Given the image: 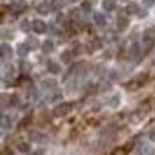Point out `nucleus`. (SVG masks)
<instances>
[{
    "label": "nucleus",
    "instance_id": "1",
    "mask_svg": "<svg viewBox=\"0 0 155 155\" xmlns=\"http://www.w3.org/2000/svg\"><path fill=\"white\" fill-rule=\"evenodd\" d=\"M73 104H71V102H63V104H61V105H58L53 109V116H56V118H61V116H65L68 115V114H71V111L73 109Z\"/></svg>",
    "mask_w": 155,
    "mask_h": 155
},
{
    "label": "nucleus",
    "instance_id": "2",
    "mask_svg": "<svg viewBox=\"0 0 155 155\" xmlns=\"http://www.w3.org/2000/svg\"><path fill=\"white\" fill-rule=\"evenodd\" d=\"M148 109H150V106L147 105L145 108H142V109H138V111H135L132 115H131V122H134V124H138V122H141V121H142V119L145 118V115H147Z\"/></svg>",
    "mask_w": 155,
    "mask_h": 155
},
{
    "label": "nucleus",
    "instance_id": "3",
    "mask_svg": "<svg viewBox=\"0 0 155 155\" xmlns=\"http://www.w3.org/2000/svg\"><path fill=\"white\" fill-rule=\"evenodd\" d=\"M0 49H2V59H3V61H6V59H10L12 56H13V50H12L10 45L2 43Z\"/></svg>",
    "mask_w": 155,
    "mask_h": 155
},
{
    "label": "nucleus",
    "instance_id": "4",
    "mask_svg": "<svg viewBox=\"0 0 155 155\" xmlns=\"http://www.w3.org/2000/svg\"><path fill=\"white\" fill-rule=\"evenodd\" d=\"M30 139L38 142V144H46L48 142V137L40 132H30Z\"/></svg>",
    "mask_w": 155,
    "mask_h": 155
},
{
    "label": "nucleus",
    "instance_id": "5",
    "mask_svg": "<svg viewBox=\"0 0 155 155\" xmlns=\"http://www.w3.org/2000/svg\"><path fill=\"white\" fill-rule=\"evenodd\" d=\"M94 20H95V25L99 26V28H105L106 26V17L104 13H95L94 15Z\"/></svg>",
    "mask_w": 155,
    "mask_h": 155
},
{
    "label": "nucleus",
    "instance_id": "6",
    "mask_svg": "<svg viewBox=\"0 0 155 155\" xmlns=\"http://www.w3.org/2000/svg\"><path fill=\"white\" fill-rule=\"evenodd\" d=\"M26 7V2L25 0H12L10 2V9L15 12H20Z\"/></svg>",
    "mask_w": 155,
    "mask_h": 155
},
{
    "label": "nucleus",
    "instance_id": "7",
    "mask_svg": "<svg viewBox=\"0 0 155 155\" xmlns=\"http://www.w3.org/2000/svg\"><path fill=\"white\" fill-rule=\"evenodd\" d=\"M32 28H33V30L36 33H45V30H46V23L42 22V20H39V19H36V20H33Z\"/></svg>",
    "mask_w": 155,
    "mask_h": 155
},
{
    "label": "nucleus",
    "instance_id": "8",
    "mask_svg": "<svg viewBox=\"0 0 155 155\" xmlns=\"http://www.w3.org/2000/svg\"><path fill=\"white\" fill-rule=\"evenodd\" d=\"M144 45H145V55H147V53H150V50L154 48V38H151L150 35H145Z\"/></svg>",
    "mask_w": 155,
    "mask_h": 155
},
{
    "label": "nucleus",
    "instance_id": "9",
    "mask_svg": "<svg viewBox=\"0 0 155 155\" xmlns=\"http://www.w3.org/2000/svg\"><path fill=\"white\" fill-rule=\"evenodd\" d=\"M29 49H30V46L26 43H19L17 45V55L25 58V56L29 53Z\"/></svg>",
    "mask_w": 155,
    "mask_h": 155
},
{
    "label": "nucleus",
    "instance_id": "10",
    "mask_svg": "<svg viewBox=\"0 0 155 155\" xmlns=\"http://www.w3.org/2000/svg\"><path fill=\"white\" fill-rule=\"evenodd\" d=\"M50 10H52V6L49 5V3H42V5L38 6V12L40 13V15H49Z\"/></svg>",
    "mask_w": 155,
    "mask_h": 155
},
{
    "label": "nucleus",
    "instance_id": "11",
    "mask_svg": "<svg viewBox=\"0 0 155 155\" xmlns=\"http://www.w3.org/2000/svg\"><path fill=\"white\" fill-rule=\"evenodd\" d=\"M102 7H104V10H108V12L114 10L116 7V0H104L102 2Z\"/></svg>",
    "mask_w": 155,
    "mask_h": 155
},
{
    "label": "nucleus",
    "instance_id": "12",
    "mask_svg": "<svg viewBox=\"0 0 155 155\" xmlns=\"http://www.w3.org/2000/svg\"><path fill=\"white\" fill-rule=\"evenodd\" d=\"M125 10H127L128 15H138L139 13V6L137 5V3H129Z\"/></svg>",
    "mask_w": 155,
    "mask_h": 155
},
{
    "label": "nucleus",
    "instance_id": "13",
    "mask_svg": "<svg viewBox=\"0 0 155 155\" xmlns=\"http://www.w3.org/2000/svg\"><path fill=\"white\" fill-rule=\"evenodd\" d=\"M48 71L50 73H53V75H58V73L61 72V66L56 63V62H49L48 63Z\"/></svg>",
    "mask_w": 155,
    "mask_h": 155
},
{
    "label": "nucleus",
    "instance_id": "14",
    "mask_svg": "<svg viewBox=\"0 0 155 155\" xmlns=\"http://www.w3.org/2000/svg\"><path fill=\"white\" fill-rule=\"evenodd\" d=\"M53 42H50V40H45L43 43H42V50H43L45 53H50V52H53Z\"/></svg>",
    "mask_w": 155,
    "mask_h": 155
},
{
    "label": "nucleus",
    "instance_id": "15",
    "mask_svg": "<svg viewBox=\"0 0 155 155\" xmlns=\"http://www.w3.org/2000/svg\"><path fill=\"white\" fill-rule=\"evenodd\" d=\"M0 124H2V128L3 129H10L12 128V121L9 116L2 115V119H0Z\"/></svg>",
    "mask_w": 155,
    "mask_h": 155
},
{
    "label": "nucleus",
    "instance_id": "16",
    "mask_svg": "<svg viewBox=\"0 0 155 155\" xmlns=\"http://www.w3.org/2000/svg\"><path fill=\"white\" fill-rule=\"evenodd\" d=\"M139 55V45L138 43H134L131 46V50H129V56L132 58V59H137Z\"/></svg>",
    "mask_w": 155,
    "mask_h": 155
},
{
    "label": "nucleus",
    "instance_id": "17",
    "mask_svg": "<svg viewBox=\"0 0 155 155\" xmlns=\"http://www.w3.org/2000/svg\"><path fill=\"white\" fill-rule=\"evenodd\" d=\"M61 59H62V62H63V63H71V62H72V59H73L72 52H71V50L63 52V53H62V56H61Z\"/></svg>",
    "mask_w": 155,
    "mask_h": 155
},
{
    "label": "nucleus",
    "instance_id": "18",
    "mask_svg": "<svg viewBox=\"0 0 155 155\" xmlns=\"http://www.w3.org/2000/svg\"><path fill=\"white\" fill-rule=\"evenodd\" d=\"M128 23H129V20H128L127 17H124V16H118V28L121 29V30H124V29H127Z\"/></svg>",
    "mask_w": 155,
    "mask_h": 155
},
{
    "label": "nucleus",
    "instance_id": "19",
    "mask_svg": "<svg viewBox=\"0 0 155 155\" xmlns=\"http://www.w3.org/2000/svg\"><path fill=\"white\" fill-rule=\"evenodd\" d=\"M17 150L23 152V154H28V152H30V145L28 142H19L17 144Z\"/></svg>",
    "mask_w": 155,
    "mask_h": 155
},
{
    "label": "nucleus",
    "instance_id": "20",
    "mask_svg": "<svg viewBox=\"0 0 155 155\" xmlns=\"http://www.w3.org/2000/svg\"><path fill=\"white\" fill-rule=\"evenodd\" d=\"M50 6H52V10H59L65 6V3H63V0H52Z\"/></svg>",
    "mask_w": 155,
    "mask_h": 155
},
{
    "label": "nucleus",
    "instance_id": "21",
    "mask_svg": "<svg viewBox=\"0 0 155 155\" xmlns=\"http://www.w3.org/2000/svg\"><path fill=\"white\" fill-rule=\"evenodd\" d=\"M20 29H22L23 32H29L30 30V22H29L28 19H23L22 22H20Z\"/></svg>",
    "mask_w": 155,
    "mask_h": 155
},
{
    "label": "nucleus",
    "instance_id": "22",
    "mask_svg": "<svg viewBox=\"0 0 155 155\" xmlns=\"http://www.w3.org/2000/svg\"><path fill=\"white\" fill-rule=\"evenodd\" d=\"M42 86H43V88L53 89V88L56 86V82L53 81V79H48V81H43V83H42Z\"/></svg>",
    "mask_w": 155,
    "mask_h": 155
},
{
    "label": "nucleus",
    "instance_id": "23",
    "mask_svg": "<svg viewBox=\"0 0 155 155\" xmlns=\"http://www.w3.org/2000/svg\"><path fill=\"white\" fill-rule=\"evenodd\" d=\"M28 43H29V46H30L32 49H36V48L39 46V42L35 38H29L28 39Z\"/></svg>",
    "mask_w": 155,
    "mask_h": 155
},
{
    "label": "nucleus",
    "instance_id": "24",
    "mask_svg": "<svg viewBox=\"0 0 155 155\" xmlns=\"http://www.w3.org/2000/svg\"><path fill=\"white\" fill-rule=\"evenodd\" d=\"M71 17H72L73 20H78V19L81 17V12H79V9H72V10H71Z\"/></svg>",
    "mask_w": 155,
    "mask_h": 155
},
{
    "label": "nucleus",
    "instance_id": "25",
    "mask_svg": "<svg viewBox=\"0 0 155 155\" xmlns=\"http://www.w3.org/2000/svg\"><path fill=\"white\" fill-rule=\"evenodd\" d=\"M105 72H106L105 66H98V69L95 71V75H96V76H99V78H102L104 75H105Z\"/></svg>",
    "mask_w": 155,
    "mask_h": 155
},
{
    "label": "nucleus",
    "instance_id": "26",
    "mask_svg": "<svg viewBox=\"0 0 155 155\" xmlns=\"http://www.w3.org/2000/svg\"><path fill=\"white\" fill-rule=\"evenodd\" d=\"M109 105H111L112 108H116V106L119 105V98H118V96H114V98L109 101Z\"/></svg>",
    "mask_w": 155,
    "mask_h": 155
},
{
    "label": "nucleus",
    "instance_id": "27",
    "mask_svg": "<svg viewBox=\"0 0 155 155\" xmlns=\"http://www.w3.org/2000/svg\"><path fill=\"white\" fill-rule=\"evenodd\" d=\"M125 152H127V150H124V148H116V150L112 151L111 154L112 155H124Z\"/></svg>",
    "mask_w": 155,
    "mask_h": 155
},
{
    "label": "nucleus",
    "instance_id": "28",
    "mask_svg": "<svg viewBox=\"0 0 155 155\" xmlns=\"http://www.w3.org/2000/svg\"><path fill=\"white\" fill-rule=\"evenodd\" d=\"M20 66H22L23 72H28V71H30V65H29V63H20Z\"/></svg>",
    "mask_w": 155,
    "mask_h": 155
},
{
    "label": "nucleus",
    "instance_id": "29",
    "mask_svg": "<svg viewBox=\"0 0 155 155\" xmlns=\"http://www.w3.org/2000/svg\"><path fill=\"white\" fill-rule=\"evenodd\" d=\"M82 9H83L85 12H91V3H88V2H85V3L82 5Z\"/></svg>",
    "mask_w": 155,
    "mask_h": 155
},
{
    "label": "nucleus",
    "instance_id": "30",
    "mask_svg": "<svg viewBox=\"0 0 155 155\" xmlns=\"http://www.w3.org/2000/svg\"><path fill=\"white\" fill-rule=\"evenodd\" d=\"M29 121H30V116H26V118H25V119H23V121L19 124V127H25V125H26Z\"/></svg>",
    "mask_w": 155,
    "mask_h": 155
},
{
    "label": "nucleus",
    "instance_id": "31",
    "mask_svg": "<svg viewBox=\"0 0 155 155\" xmlns=\"http://www.w3.org/2000/svg\"><path fill=\"white\" fill-rule=\"evenodd\" d=\"M150 139H151V141H155V128H154V129H151V132H150Z\"/></svg>",
    "mask_w": 155,
    "mask_h": 155
},
{
    "label": "nucleus",
    "instance_id": "32",
    "mask_svg": "<svg viewBox=\"0 0 155 155\" xmlns=\"http://www.w3.org/2000/svg\"><path fill=\"white\" fill-rule=\"evenodd\" d=\"M155 3V0H144V5L145 6H152Z\"/></svg>",
    "mask_w": 155,
    "mask_h": 155
},
{
    "label": "nucleus",
    "instance_id": "33",
    "mask_svg": "<svg viewBox=\"0 0 155 155\" xmlns=\"http://www.w3.org/2000/svg\"><path fill=\"white\" fill-rule=\"evenodd\" d=\"M63 20H65V16H63V15H59V16H58V22L63 23Z\"/></svg>",
    "mask_w": 155,
    "mask_h": 155
},
{
    "label": "nucleus",
    "instance_id": "34",
    "mask_svg": "<svg viewBox=\"0 0 155 155\" xmlns=\"http://www.w3.org/2000/svg\"><path fill=\"white\" fill-rule=\"evenodd\" d=\"M109 78H112V81H115V79H116V73L112 71V72L109 73Z\"/></svg>",
    "mask_w": 155,
    "mask_h": 155
},
{
    "label": "nucleus",
    "instance_id": "35",
    "mask_svg": "<svg viewBox=\"0 0 155 155\" xmlns=\"http://www.w3.org/2000/svg\"><path fill=\"white\" fill-rule=\"evenodd\" d=\"M45 151L43 150H39V151H36V152H35V154H43Z\"/></svg>",
    "mask_w": 155,
    "mask_h": 155
},
{
    "label": "nucleus",
    "instance_id": "36",
    "mask_svg": "<svg viewBox=\"0 0 155 155\" xmlns=\"http://www.w3.org/2000/svg\"><path fill=\"white\" fill-rule=\"evenodd\" d=\"M69 2H71V3H75V2H76V0H69Z\"/></svg>",
    "mask_w": 155,
    "mask_h": 155
},
{
    "label": "nucleus",
    "instance_id": "37",
    "mask_svg": "<svg viewBox=\"0 0 155 155\" xmlns=\"http://www.w3.org/2000/svg\"><path fill=\"white\" fill-rule=\"evenodd\" d=\"M122 2H127V0H122Z\"/></svg>",
    "mask_w": 155,
    "mask_h": 155
},
{
    "label": "nucleus",
    "instance_id": "38",
    "mask_svg": "<svg viewBox=\"0 0 155 155\" xmlns=\"http://www.w3.org/2000/svg\"><path fill=\"white\" fill-rule=\"evenodd\" d=\"M154 63H155V61H154Z\"/></svg>",
    "mask_w": 155,
    "mask_h": 155
}]
</instances>
